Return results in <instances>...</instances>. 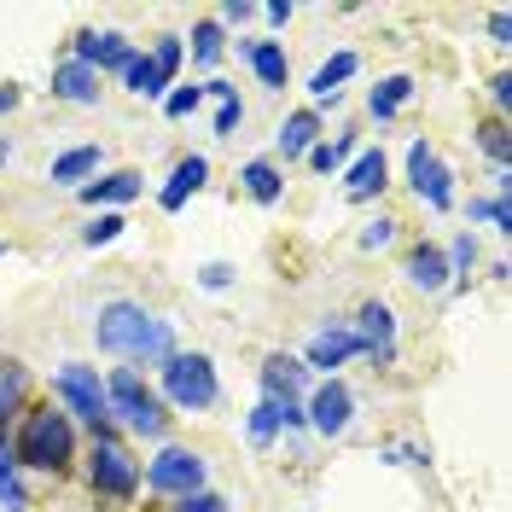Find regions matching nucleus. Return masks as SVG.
Instances as JSON below:
<instances>
[{"label":"nucleus","mask_w":512,"mask_h":512,"mask_svg":"<svg viewBox=\"0 0 512 512\" xmlns=\"http://www.w3.org/2000/svg\"><path fill=\"white\" fill-rule=\"evenodd\" d=\"M94 344L105 355L146 361V367H163L169 355L181 350V344H175V320L152 315V309H146V303H134V297H117V303H105V309H99Z\"/></svg>","instance_id":"obj_1"},{"label":"nucleus","mask_w":512,"mask_h":512,"mask_svg":"<svg viewBox=\"0 0 512 512\" xmlns=\"http://www.w3.org/2000/svg\"><path fill=\"white\" fill-rule=\"evenodd\" d=\"M12 460H18V466H30V472H53V478L70 472V460H76V425H70V414L53 408V402L30 408L24 425H18Z\"/></svg>","instance_id":"obj_2"},{"label":"nucleus","mask_w":512,"mask_h":512,"mask_svg":"<svg viewBox=\"0 0 512 512\" xmlns=\"http://www.w3.org/2000/svg\"><path fill=\"white\" fill-rule=\"evenodd\" d=\"M158 396L163 408H181V414H204L222 402V379H216V361L198 350H175L169 361L158 367Z\"/></svg>","instance_id":"obj_3"},{"label":"nucleus","mask_w":512,"mask_h":512,"mask_svg":"<svg viewBox=\"0 0 512 512\" xmlns=\"http://www.w3.org/2000/svg\"><path fill=\"white\" fill-rule=\"evenodd\" d=\"M105 408H111V419H123L134 437H163V431H169V408H163V396L140 379L134 367H117V373L105 379Z\"/></svg>","instance_id":"obj_4"},{"label":"nucleus","mask_w":512,"mask_h":512,"mask_svg":"<svg viewBox=\"0 0 512 512\" xmlns=\"http://www.w3.org/2000/svg\"><path fill=\"white\" fill-rule=\"evenodd\" d=\"M53 396H59V408L70 414V425L82 419L94 437L111 431V408H105V379H99V367H88V361H64L59 373H53Z\"/></svg>","instance_id":"obj_5"},{"label":"nucleus","mask_w":512,"mask_h":512,"mask_svg":"<svg viewBox=\"0 0 512 512\" xmlns=\"http://www.w3.org/2000/svg\"><path fill=\"white\" fill-rule=\"evenodd\" d=\"M204 472H210V460L198 454V448H158L152 460H146V489L152 495H169V501H181V495H198L204 489Z\"/></svg>","instance_id":"obj_6"},{"label":"nucleus","mask_w":512,"mask_h":512,"mask_svg":"<svg viewBox=\"0 0 512 512\" xmlns=\"http://www.w3.org/2000/svg\"><path fill=\"white\" fill-rule=\"evenodd\" d=\"M88 483H94V495H105V501H134V489H140V466H134V454H128L111 431L94 437V454H88Z\"/></svg>","instance_id":"obj_7"},{"label":"nucleus","mask_w":512,"mask_h":512,"mask_svg":"<svg viewBox=\"0 0 512 512\" xmlns=\"http://www.w3.org/2000/svg\"><path fill=\"white\" fill-rule=\"evenodd\" d=\"M408 187L419 192L425 210H437V216L454 210V169L431 152V140H414V146H408Z\"/></svg>","instance_id":"obj_8"},{"label":"nucleus","mask_w":512,"mask_h":512,"mask_svg":"<svg viewBox=\"0 0 512 512\" xmlns=\"http://www.w3.org/2000/svg\"><path fill=\"white\" fill-rule=\"evenodd\" d=\"M70 59L88 64V70H99V76H123L128 59H134V41H128L123 30H82Z\"/></svg>","instance_id":"obj_9"},{"label":"nucleus","mask_w":512,"mask_h":512,"mask_svg":"<svg viewBox=\"0 0 512 512\" xmlns=\"http://www.w3.org/2000/svg\"><path fill=\"white\" fill-rule=\"evenodd\" d=\"M303 419L315 425L320 437H344V431L355 425V396H350V384H344V379H326L315 396H309Z\"/></svg>","instance_id":"obj_10"},{"label":"nucleus","mask_w":512,"mask_h":512,"mask_svg":"<svg viewBox=\"0 0 512 512\" xmlns=\"http://www.w3.org/2000/svg\"><path fill=\"white\" fill-rule=\"evenodd\" d=\"M355 338H361V355H373L379 367L396 361V315H390V303H361V315H355Z\"/></svg>","instance_id":"obj_11"},{"label":"nucleus","mask_w":512,"mask_h":512,"mask_svg":"<svg viewBox=\"0 0 512 512\" xmlns=\"http://www.w3.org/2000/svg\"><path fill=\"white\" fill-rule=\"evenodd\" d=\"M355 355H361L355 326H320L315 338H309V350H303V367H309V373H338Z\"/></svg>","instance_id":"obj_12"},{"label":"nucleus","mask_w":512,"mask_h":512,"mask_svg":"<svg viewBox=\"0 0 512 512\" xmlns=\"http://www.w3.org/2000/svg\"><path fill=\"white\" fill-rule=\"evenodd\" d=\"M303 390H309V367H303V355L274 350L268 361H262V396H268V402H303Z\"/></svg>","instance_id":"obj_13"},{"label":"nucleus","mask_w":512,"mask_h":512,"mask_svg":"<svg viewBox=\"0 0 512 512\" xmlns=\"http://www.w3.org/2000/svg\"><path fill=\"white\" fill-rule=\"evenodd\" d=\"M384 175H390V163H384V146H367V152H361V158L344 169V192H350L355 204H367V198H379V192L390 187Z\"/></svg>","instance_id":"obj_14"},{"label":"nucleus","mask_w":512,"mask_h":512,"mask_svg":"<svg viewBox=\"0 0 512 512\" xmlns=\"http://www.w3.org/2000/svg\"><path fill=\"white\" fill-rule=\"evenodd\" d=\"M239 59L256 70V82H262V88H286L291 59H286V47H280V41H239Z\"/></svg>","instance_id":"obj_15"},{"label":"nucleus","mask_w":512,"mask_h":512,"mask_svg":"<svg viewBox=\"0 0 512 512\" xmlns=\"http://www.w3.org/2000/svg\"><path fill=\"white\" fill-rule=\"evenodd\" d=\"M99 70H88V64L64 59L59 70H53V99H64V105H99Z\"/></svg>","instance_id":"obj_16"},{"label":"nucleus","mask_w":512,"mask_h":512,"mask_svg":"<svg viewBox=\"0 0 512 512\" xmlns=\"http://www.w3.org/2000/svg\"><path fill=\"white\" fill-rule=\"evenodd\" d=\"M99 163H105V146H70L64 158H53L47 181L53 187H88V175H99Z\"/></svg>","instance_id":"obj_17"},{"label":"nucleus","mask_w":512,"mask_h":512,"mask_svg":"<svg viewBox=\"0 0 512 512\" xmlns=\"http://www.w3.org/2000/svg\"><path fill=\"white\" fill-rule=\"evenodd\" d=\"M402 274H408V286L414 291H448L454 286V280H448V256L437 251V245H414Z\"/></svg>","instance_id":"obj_18"},{"label":"nucleus","mask_w":512,"mask_h":512,"mask_svg":"<svg viewBox=\"0 0 512 512\" xmlns=\"http://www.w3.org/2000/svg\"><path fill=\"white\" fill-rule=\"evenodd\" d=\"M140 169H111V175H99V181H88V187H76L82 192V204H134L140 198Z\"/></svg>","instance_id":"obj_19"},{"label":"nucleus","mask_w":512,"mask_h":512,"mask_svg":"<svg viewBox=\"0 0 512 512\" xmlns=\"http://www.w3.org/2000/svg\"><path fill=\"white\" fill-rule=\"evenodd\" d=\"M274 146H280V158H309L320 146V117L315 111H291L280 123V134H274Z\"/></svg>","instance_id":"obj_20"},{"label":"nucleus","mask_w":512,"mask_h":512,"mask_svg":"<svg viewBox=\"0 0 512 512\" xmlns=\"http://www.w3.org/2000/svg\"><path fill=\"white\" fill-rule=\"evenodd\" d=\"M204 175H210V163L198 158V152H187V158H181L175 169H169V187L158 192V204H163V210H181V204H187L192 192L204 187Z\"/></svg>","instance_id":"obj_21"},{"label":"nucleus","mask_w":512,"mask_h":512,"mask_svg":"<svg viewBox=\"0 0 512 512\" xmlns=\"http://www.w3.org/2000/svg\"><path fill=\"white\" fill-rule=\"evenodd\" d=\"M239 181H245V192L256 204H280L286 198V175H280V163H268V158H251L239 169Z\"/></svg>","instance_id":"obj_22"},{"label":"nucleus","mask_w":512,"mask_h":512,"mask_svg":"<svg viewBox=\"0 0 512 512\" xmlns=\"http://www.w3.org/2000/svg\"><path fill=\"white\" fill-rule=\"evenodd\" d=\"M24 396H30V367L18 355H0V425L24 408Z\"/></svg>","instance_id":"obj_23"},{"label":"nucleus","mask_w":512,"mask_h":512,"mask_svg":"<svg viewBox=\"0 0 512 512\" xmlns=\"http://www.w3.org/2000/svg\"><path fill=\"white\" fill-rule=\"evenodd\" d=\"M355 70H361V59H355V53H332V59H326L315 76H309V94H315V99H338Z\"/></svg>","instance_id":"obj_24"},{"label":"nucleus","mask_w":512,"mask_h":512,"mask_svg":"<svg viewBox=\"0 0 512 512\" xmlns=\"http://www.w3.org/2000/svg\"><path fill=\"white\" fill-rule=\"evenodd\" d=\"M408 99H414V82H408V76H384L379 88L367 94V111H373V123H390Z\"/></svg>","instance_id":"obj_25"},{"label":"nucleus","mask_w":512,"mask_h":512,"mask_svg":"<svg viewBox=\"0 0 512 512\" xmlns=\"http://www.w3.org/2000/svg\"><path fill=\"white\" fill-rule=\"evenodd\" d=\"M123 88L134 99H163V88H169V82L158 76L152 53H140V47H134V59H128V70H123Z\"/></svg>","instance_id":"obj_26"},{"label":"nucleus","mask_w":512,"mask_h":512,"mask_svg":"<svg viewBox=\"0 0 512 512\" xmlns=\"http://www.w3.org/2000/svg\"><path fill=\"white\" fill-rule=\"evenodd\" d=\"M0 507L6 512H30V495H24V478H18V460L12 448L0 443Z\"/></svg>","instance_id":"obj_27"},{"label":"nucleus","mask_w":512,"mask_h":512,"mask_svg":"<svg viewBox=\"0 0 512 512\" xmlns=\"http://www.w3.org/2000/svg\"><path fill=\"white\" fill-rule=\"evenodd\" d=\"M245 437H251V448H268L274 437H280V402H256L251 408V425H245Z\"/></svg>","instance_id":"obj_28"},{"label":"nucleus","mask_w":512,"mask_h":512,"mask_svg":"<svg viewBox=\"0 0 512 512\" xmlns=\"http://www.w3.org/2000/svg\"><path fill=\"white\" fill-rule=\"evenodd\" d=\"M222 53H227V35H222V24H216V18L192 24V59H198V64H216Z\"/></svg>","instance_id":"obj_29"},{"label":"nucleus","mask_w":512,"mask_h":512,"mask_svg":"<svg viewBox=\"0 0 512 512\" xmlns=\"http://www.w3.org/2000/svg\"><path fill=\"white\" fill-rule=\"evenodd\" d=\"M355 152L350 134H338V140H320L315 152H309V169H320V175H332V169H344V158Z\"/></svg>","instance_id":"obj_30"},{"label":"nucleus","mask_w":512,"mask_h":512,"mask_svg":"<svg viewBox=\"0 0 512 512\" xmlns=\"http://www.w3.org/2000/svg\"><path fill=\"white\" fill-rule=\"evenodd\" d=\"M443 256H448V280H472V268H478V239H472V233H460Z\"/></svg>","instance_id":"obj_31"},{"label":"nucleus","mask_w":512,"mask_h":512,"mask_svg":"<svg viewBox=\"0 0 512 512\" xmlns=\"http://www.w3.org/2000/svg\"><path fill=\"white\" fill-rule=\"evenodd\" d=\"M478 146L495 158V169H507V163H512V134H507V123H501V117L478 128Z\"/></svg>","instance_id":"obj_32"},{"label":"nucleus","mask_w":512,"mask_h":512,"mask_svg":"<svg viewBox=\"0 0 512 512\" xmlns=\"http://www.w3.org/2000/svg\"><path fill=\"white\" fill-rule=\"evenodd\" d=\"M181 53H187V41H181V35H158V41H152V64H158L163 82H175V70H181Z\"/></svg>","instance_id":"obj_33"},{"label":"nucleus","mask_w":512,"mask_h":512,"mask_svg":"<svg viewBox=\"0 0 512 512\" xmlns=\"http://www.w3.org/2000/svg\"><path fill=\"white\" fill-rule=\"evenodd\" d=\"M123 216H117V210H99L94 222L82 227V239H88V245H111V239H123Z\"/></svg>","instance_id":"obj_34"},{"label":"nucleus","mask_w":512,"mask_h":512,"mask_svg":"<svg viewBox=\"0 0 512 512\" xmlns=\"http://www.w3.org/2000/svg\"><path fill=\"white\" fill-rule=\"evenodd\" d=\"M384 245H396V222H390V216L361 227V251H384Z\"/></svg>","instance_id":"obj_35"},{"label":"nucleus","mask_w":512,"mask_h":512,"mask_svg":"<svg viewBox=\"0 0 512 512\" xmlns=\"http://www.w3.org/2000/svg\"><path fill=\"white\" fill-rule=\"evenodd\" d=\"M204 105V88H175V94H163V111L169 117H192Z\"/></svg>","instance_id":"obj_36"},{"label":"nucleus","mask_w":512,"mask_h":512,"mask_svg":"<svg viewBox=\"0 0 512 512\" xmlns=\"http://www.w3.org/2000/svg\"><path fill=\"white\" fill-rule=\"evenodd\" d=\"M239 123H245V99L233 94V99H222V111H216V134H239Z\"/></svg>","instance_id":"obj_37"},{"label":"nucleus","mask_w":512,"mask_h":512,"mask_svg":"<svg viewBox=\"0 0 512 512\" xmlns=\"http://www.w3.org/2000/svg\"><path fill=\"white\" fill-rule=\"evenodd\" d=\"M175 512H227V501L216 495V489H198V495H181Z\"/></svg>","instance_id":"obj_38"},{"label":"nucleus","mask_w":512,"mask_h":512,"mask_svg":"<svg viewBox=\"0 0 512 512\" xmlns=\"http://www.w3.org/2000/svg\"><path fill=\"white\" fill-rule=\"evenodd\" d=\"M198 280H204V291H227V286H233V268H227V262H210Z\"/></svg>","instance_id":"obj_39"},{"label":"nucleus","mask_w":512,"mask_h":512,"mask_svg":"<svg viewBox=\"0 0 512 512\" xmlns=\"http://www.w3.org/2000/svg\"><path fill=\"white\" fill-rule=\"evenodd\" d=\"M256 12H262V6H251V0H227V6H222V24H251Z\"/></svg>","instance_id":"obj_40"},{"label":"nucleus","mask_w":512,"mask_h":512,"mask_svg":"<svg viewBox=\"0 0 512 512\" xmlns=\"http://www.w3.org/2000/svg\"><path fill=\"white\" fill-rule=\"evenodd\" d=\"M489 41H495V47H512V18L507 12H489Z\"/></svg>","instance_id":"obj_41"},{"label":"nucleus","mask_w":512,"mask_h":512,"mask_svg":"<svg viewBox=\"0 0 512 512\" xmlns=\"http://www.w3.org/2000/svg\"><path fill=\"white\" fill-rule=\"evenodd\" d=\"M489 99L507 111V105H512V76H495V82H489Z\"/></svg>","instance_id":"obj_42"},{"label":"nucleus","mask_w":512,"mask_h":512,"mask_svg":"<svg viewBox=\"0 0 512 512\" xmlns=\"http://www.w3.org/2000/svg\"><path fill=\"white\" fill-rule=\"evenodd\" d=\"M262 18H268V24H291V0H274V6H262Z\"/></svg>","instance_id":"obj_43"},{"label":"nucleus","mask_w":512,"mask_h":512,"mask_svg":"<svg viewBox=\"0 0 512 512\" xmlns=\"http://www.w3.org/2000/svg\"><path fill=\"white\" fill-rule=\"evenodd\" d=\"M12 105H18V82H6V88H0V111H12Z\"/></svg>","instance_id":"obj_44"},{"label":"nucleus","mask_w":512,"mask_h":512,"mask_svg":"<svg viewBox=\"0 0 512 512\" xmlns=\"http://www.w3.org/2000/svg\"><path fill=\"white\" fill-rule=\"evenodd\" d=\"M6 158H12V146H6V140H0V163H6Z\"/></svg>","instance_id":"obj_45"}]
</instances>
